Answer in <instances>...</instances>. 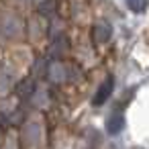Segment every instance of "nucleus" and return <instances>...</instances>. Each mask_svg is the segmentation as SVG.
<instances>
[{"mask_svg": "<svg viewBox=\"0 0 149 149\" xmlns=\"http://www.w3.org/2000/svg\"><path fill=\"white\" fill-rule=\"evenodd\" d=\"M112 90H114V80H112V78H106V80L98 86V90H96V94H94V98H92V104H94V106L104 104V102L110 98Z\"/></svg>", "mask_w": 149, "mask_h": 149, "instance_id": "nucleus-1", "label": "nucleus"}, {"mask_svg": "<svg viewBox=\"0 0 149 149\" xmlns=\"http://www.w3.org/2000/svg\"><path fill=\"white\" fill-rule=\"evenodd\" d=\"M35 88H37L35 78H25V80H21V82L15 86V92L19 94V98H29V96L35 94Z\"/></svg>", "mask_w": 149, "mask_h": 149, "instance_id": "nucleus-2", "label": "nucleus"}, {"mask_svg": "<svg viewBox=\"0 0 149 149\" xmlns=\"http://www.w3.org/2000/svg\"><path fill=\"white\" fill-rule=\"evenodd\" d=\"M123 129H125V116H123V112L110 114L108 120H106V131H108L110 135H118Z\"/></svg>", "mask_w": 149, "mask_h": 149, "instance_id": "nucleus-3", "label": "nucleus"}, {"mask_svg": "<svg viewBox=\"0 0 149 149\" xmlns=\"http://www.w3.org/2000/svg\"><path fill=\"white\" fill-rule=\"evenodd\" d=\"M65 78H68V68H65L63 63L55 61V63L49 65V80H53V82H63Z\"/></svg>", "mask_w": 149, "mask_h": 149, "instance_id": "nucleus-4", "label": "nucleus"}, {"mask_svg": "<svg viewBox=\"0 0 149 149\" xmlns=\"http://www.w3.org/2000/svg\"><path fill=\"white\" fill-rule=\"evenodd\" d=\"M94 35H96V41L98 43H104L110 39V25L108 23H98L96 29H94Z\"/></svg>", "mask_w": 149, "mask_h": 149, "instance_id": "nucleus-5", "label": "nucleus"}, {"mask_svg": "<svg viewBox=\"0 0 149 149\" xmlns=\"http://www.w3.org/2000/svg\"><path fill=\"white\" fill-rule=\"evenodd\" d=\"M53 49H51V55H59L63 49H65V45H68V39L63 37V35H57V37H53Z\"/></svg>", "mask_w": 149, "mask_h": 149, "instance_id": "nucleus-6", "label": "nucleus"}, {"mask_svg": "<svg viewBox=\"0 0 149 149\" xmlns=\"http://www.w3.org/2000/svg\"><path fill=\"white\" fill-rule=\"evenodd\" d=\"M39 15H43V17L55 15V0H45V2H41L39 4Z\"/></svg>", "mask_w": 149, "mask_h": 149, "instance_id": "nucleus-7", "label": "nucleus"}, {"mask_svg": "<svg viewBox=\"0 0 149 149\" xmlns=\"http://www.w3.org/2000/svg\"><path fill=\"white\" fill-rule=\"evenodd\" d=\"M149 4V0H127V6L133 10V13H143Z\"/></svg>", "mask_w": 149, "mask_h": 149, "instance_id": "nucleus-8", "label": "nucleus"}]
</instances>
